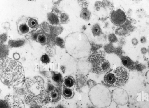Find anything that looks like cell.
I'll return each instance as SVG.
<instances>
[{
    "instance_id": "cell-1",
    "label": "cell",
    "mask_w": 149,
    "mask_h": 108,
    "mask_svg": "<svg viewBox=\"0 0 149 108\" xmlns=\"http://www.w3.org/2000/svg\"><path fill=\"white\" fill-rule=\"evenodd\" d=\"M0 78L2 82L8 86H17L22 82L24 72L21 64L9 58L1 59Z\"/></svg>"
},
{
    "instance_id": "cell-2",
    "label": "cell",
    "mask_w": 149,
    "mask_h": 108,
    "mask_svg": "<svg viewBox=\"0 0 149 108\" xmlns=\"http://www.w3.org/2000/svg\"><path fill=\"white\" fill-rule=\"evenodd\" d=\"M65 44L68 53L76 58H85L91 53V44L87 36L82 32L69 34L65 38Z\"/></svg>"
},
{
    "instance_id": "cell-3",
    "label": "cell",
    "mask_w": 149,
    "mask_h": 108,
    "mask_svg": "<svg viewBox=\"0 0 149 108\" xmlns=\"http://www.w3.org/2000/svg\"><path fill=\"white\" fill-rule=\"evenodd\" d=\"M24 86L25 100L27 104L31 105L48 102V93L45 88L44 81L41 78L36 77L27 79Z\"/></svg>"
},
{
    "instance_id": "cell-4",
    "label": "cell",
    "mask_w": 149,
    "mask_h": 108,
    "mask_svg": "<svg viewBox=\"0 0 149 108\" xmlns=\"http://www.w3.org/2000/svg\"><path fill=\"white\" fill-rule=\"evenodd\" d=\"M88 96L92 104L98 108H105L111 104L112 96L109 89L104 85L97 84L90 89Z\"/></svg>"
},
{
    "instance_id": "cell-5",
    "label": "cell",
    "mask_w": 149,
    "mask_h": 108,
    "mask_svg": "<svg viewBox=\"0 0 149 108\" xmlns=\"http://www.w3.org/2000/svg\"><path fill=\"white\" fill-rule=\"evenodd\" d=\"M128 78L129 74L127 70L120 67L107 72L104 76V80L107 85L116 87L125 84Z\"/></svg>"
},
{
    "instance_id": "cell-6",
    "label": "cell",
    "mask_w": 149,
    "mask_h": 108,
    "mask_svg": "<svg viewBox=\"0 0 149 108\" xmlns=\"http://www.w3.org/2000/svg\"><path fill=\"white\" fill-rule=\"evenodd\" d=\"M88 60L91 64L92 72L95 74L104 73L108 71L110 68L109 62L101 53H93L89 56Z\"/></svg>"
},
{
    "instance_id": "cell-7",
    "label": "cell",
    "mask_w": 149,
    "mask_h": 108,
    "mask_svg": "<svg viewBox=\"0 0 149 108\" xmlns=\"http://www.w3.org/2000/svg\"><path fill=\"white\" fill-rule=\"evenodd\" d=\"M29 18L24 16L19 17L16 22V25L19 33L25 35L33 31L29 26L28 24Z\"/></svg>"
},
{
    "instance_id": "cell-8",
    "label": "cell",
    "mask_w": 149,
    "mask_h": 108,
    "mask_svg": "<svg viewBox=\"0 0 149 108\" xmlns=\"http://www.w3.org/2000/svg\"><path fill=\"white\" fill-rule=\"evenodd\" d=\"M110 17L112 22L118 25H123L126 20L125 12L120 9L112 11L110 13Z\"/></svg>"
},
{
    "instance_id": "cell-9",
    "label": "cell",
    "mask_w": 149,
    "mask_h": 108,
    "mask_svg": "<svg viewBox=\"0 0 149 108\" xmlns=\"http://www.w3.org/2000/svg\"><path fill=\"white\" fill-rule=\"evenodd\" d=\"M4 99L7 102L9 108H24L23 101L15 95H7Z\"/></svg>"
},
{
    "instance_id": "cell-10",
    "label": "cell",
    "mask_w": 149,
    "mask_h": 108,
    "mask_svg": "<svg viewBox=\"0 0 149 108\" xmlns=\"http://www.w3.org/2000/svg\"><path fill=\"white\" fill-rule=\"evenodd\" d=\"M61 90L59 87H55L49 91L47 95V101L56 102L60 100Z\"/></svg>"
},
{
    "instance_id": "cell-11",
    "label": "cell",
    "mask_w": 149,
    "mask_h": 108,
    "mask_svg": "<svg viewBox=\"0 0 149 108\" xmlns=\"http://www.w3.org/2000/svg\"><path fill=\"white\" fill-rule=\"evenodd\" d=\"M62 83V86L73 89L75 85V81L73 77L68 76L63 79Z\"/></svg>"
},
{
    "instance_id": "cell-12",
    "label": "cell",
    "mask_w": 149,
    "mask_h": 108,
    "mask_svg": "<svg viewBox=\"0 0 149 108\" xmlns=\"http://www.w3.org/2000/svg\"><path fill=\"white\" fill-rule=\"evenodd\" d=\"M33 38L37 42L42 45H45L47 41V38L46 35L41 32H38L33 35Z\"/></svg>"
},
{
    "instance_id": "cell-13",
    "label": "cell",
    "mask_w": 149,
    "mask_h": 108,
    "mask_svg": "<svg viewBox=\"0 0 149 108\" xmlns=\"http://www.w3.org/2000/svg\"><path fill=\"white\" fill-rule=\"evenodd\" d=\"M73 89L62 86L61 95L66 99H70L74 95V92Z\"/></svg>"
},
{
    "instance_id": "cell-14",
    "label": "cell",
    "mask_w": 149,
    "mask_h": 108,
    "mask_svg": "<svg viewBox=\"0 0 149 108\" xmlns=\"http://www.w3.org/2000/svg\"><path fill=\"white\" fill-rule=\"evenodd\" d=\"M121 59L122 63L124 66L130 69L134 68V62L129 57L123 56Z\"/></svg>"
},
{
    "instance_id": "cell-15",
    "label": "cell",
    "mask_w": 149,
    "mask_h": 108,
    "mask_svg": "<svg viewBox=\"0 0 149 108\" xmlns=\"http://www.w3.org/2000/svg\"><path fill=\"white\" fill-rule=\"evenodd\" d=\"M48 18L49 21L52 24H58L60 23L58 15L56 13H49Z\"/></svg>"
},
{
    "instance_id": "cell-16",
    "label": "cell",
    "mask_w": 149,
    "mask_h": 108,
    "mask_svg": "<svg viewBox=\"0 0 149 108\" xmlns=\"http://www.w3.org/2000/svg\"><path fill=\"white\" fill-rule=\"evenodd\" d=\"M91 13L86 7L83 8L80 11V17L84 20L88 21L91 17Z\"/></svg>"
},
{
    "instance_id": "cell-17",
    "label": "cell",
    "mask_w": 149,
    "mask_h": 108,
    "mask_svg": "<svg viewBox=\"0 0 149 108\" xmlns=\"http://www.w3.org/2000/svg\"><path fill=\"white\" fill-rule=\"evenodd\" d=\"M28 24L30 27L33 31L36 29L38 25V20L35 18L29 17Z\"/></svg>"
},
{
    "instance_id": "cell-18",
    "label": "cell",
    "mask_w": 149,
    "mask_h": 108,
    "mask_svg": "<svg viewBox=\"0 0 149 108\" xmlns=\"http://www.w3.org/2000/svg\"><path fill=\"white\" fill-rule=\"evenodd\" d=\"M92 33L95 36H99L101 34L102 31L100 25L97 24L94 25L92 29Z\"/></svg>"
},
{
    "instance_id": "cell-19",
    "label": "cell",
    "mask_w": 149,
    "mask_h": 108,
    "mask_svg": "<svg viewBox=\"0 0 149 108\" xmlns=\"http://www.w3.org/2000/svg\"><path fill=\"white\" fill-rule=\"evenodd\" d=\"M52 79L56 83H59L63 81V79L60 73H54L52 76Z\"/></svg>"
},
{
    "instance_id": "cell-20",
    "label": "cell",
    "mask_w": 149,
    "mask_h": 108,
    "mask_svg": "<svg viewBox=\"0 0 149 108\" xmlns=\"http://www.w3.org/2000/svg\"><path fill=\"white\" fill-rule=\"evenodd\" d=\"M58 16L60 22L61 23H66L69 21V16L65 13H61Z\"/></svg>"
},
{
    "instance_id": "cell-21",
    "label": "cell",
    "mask_w": 149,
    "mask_h": 108,
    "mask_svg": "<svg viewBox=\"0 0 149 108\" xmlns=\"http://www.w3.org/2000/svg\"><path fill=\"white\" fill-rule=\"evenodd\" d=\"M41 61L44 63L47 64L50 62V59L48 56L46 54L43 55L40 58Z\"/></svg>"
},
{
    "instance_id": "cell-22",
    "label": "cell",
    "mask_w": 149,
    "mask_h": 108,
    "mask_svg": "<svg viewBox=\"0 0 149 108\" xmlns=\"http://www.w3.org/2000/svg\"><path fill=\"white\" fill-rule=\"evenodd\" d=\"M104 50L107 53H111L113 51L114 49L112 43H110L105 45L104 47Z\"/></svg>"
},
{
    "instance_id": "cell-23",
    "label": "cell",
    "mask_w": 149,
    "mask_h": 108,
    "mask_svg": "<svg viewBox=\"0 0 149 108\" xmlns=\"http://www.w3.org/2000/svg\"><path fill=\"white\" fill-rule=\"evenodd\" d=\"M108 39L111 43L115 42L117 41V38L113 33L110 34L109 35Z\"/></svg>"
},
{
    "instance_id": "cell-24",
    "label": "cell",
    "mask_w": 149,
    "mask_h": 108,
    "mask_svg": "<svg viewBox=\"0 0 149 108\" xmlns=\"http://www.w3.org/2000/svg\"><path fill=\"white\" fill-rule=\"evenodd\" d=\"M56 43L61 48H63L64 46V42L63 40L61 38L57 37L56 39Z\"/></svg>"
},
{
    "instance_id": "cell-25",
    "label": "cell",
    "mask_w": 149,
    "mask_h": 108,
    "mask_svg": "<svg viewBox=\"0 0 149 108\" xmlns=\"http://www.w3.org/2000/svg\"><path fill=\"white\" fill-rule=\"evenodd\" d=\"M0 108H9L7 102L5 99L0 100Z\"/></svg>"
},
{
    "instance_id": "cell-26",
    "label": "cell",
    "mask_w": 149,
    "mask_h": 108,
    "mask_svg": "<svg viewBox=\"0 0 149 108\" xmlns=\"http://www.w3.org/2000/svg\"><path fill=\"white\" fill-rule=\"evenodd\" d=\"M102 45H97L94 43H92L91 45V50L93 51L94 53L96 52V51L101 47Z\"/></svg>"
},
{
    "instance_id": "cell-27",
    "label": "cell",
    "mask_w": 149,
    "mask_h": 108,
    "mask_svg": "<svg viewBox=\"0 0 149 108\" xmlns=\"http://www.w3.org/2000/svg\"><path fill=\"white\" fill-rule=\"evenodd\" d=\"M56 108H65L62 105H59L56 107Z\"/></svg>"
},
{
    "instance_id": "cell-28",
    "label": "cell",
    "mask_w": 149,
    "mask_h": 108,
    "mask_svg": "<svg viewBox=\"0 0 149 108\" xmlns=\"http://www.w3.org/2000/svg\"><path fill=\"white\" fill-rule=\"evenodd\" d=\"M147 64H148V68L149 69V61L148 62Z\"/></svg>"
}]
</instances>
